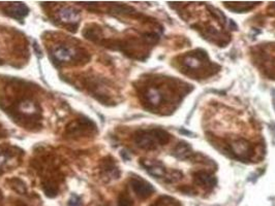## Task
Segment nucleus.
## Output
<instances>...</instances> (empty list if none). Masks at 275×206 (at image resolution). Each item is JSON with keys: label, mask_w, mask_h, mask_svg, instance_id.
<instances>
[{"label": "nucleus", "mask_w": 275, "mask_h": 206, "mask_svg": "<svg viewBox=\"0 0 275 206\" xmlns=\"http://www.w3.org/2000/svg\"><path fill=\"white\" fill-rule=\"evenodd\" d=\"M0 107L17 124L26 129H40L42 125V109L32 97L17 96L16 99H0Z\"/></svg>", "instance_id": "obj_1"}, {"label": "nucleus", "mask_w": 275, "mask_h": 206, "mask_svg": "<svg viewBox=\"0 0 275 206\" xmlns=\"http://www.w3.org/2000/svg\"><path fill=\"white\" fill-rule=\"evenodd\" d=\"M50 56L57 66H73L87 63L90 56L81 48L68 44L56 45L51 48Z\"/></svg>", "instance_id": "obj_2"}, {"label": "nucleus", "mask_w": 275, "mask_h": 206, "mask_svg": "<svg viewBox=\"0 0 275 206\" xmlns=\"http://www.w3.org/2000/svg\"><path fill=\"white\" fill-rule=\"evenodd\" d=\"M137 146L145 151H154L159 146L165 145L170 140V135L163 129L139 130L134 136Z\"/></svg>", "instance_id": "obj_3"}, {"label": "nucleus", "mask_w": 275, "mask_h": 206, "mask_svg": "<svg viewBox=\"0 0 275 206\" xmlns=\"http://www.w3.org/2000/svg\"><path fill=\"white\" fill-rule=\"evenodd\" d=\"M83 86L88 93L100 103L105 105L115 104L112 89L107 81L99 76H88L83 78Z\"/></svg>", "instance_id": "obj_4"}, {"label": "nucleus", "mask_w": 275, "mask_h": 206, "mask_svg": "<svg viewBox=\"0 0 275 206\" xmlns=\"http://www.w3.org/2000/svg\"><path fill=\"white\" fill-rule=\"evenodd\" d=\"M98 133V127L93 121L87 117H80L70 123L66 127L64 136L68 139H81L88 138L90 136H94Z\"/></svg>", "instance_id": "obj_5"}, {"label": "nucleus", "mask_w": 275, "mask_h": 206, "mask_svg": "<svg viewBox=\"0 0 275 206\" xmlns=\"http://www.w3.org/2000/svg\"><path fill=\"white\" fill-rule=\"evenodd\" d=\"M56 20L58 24L62 25L70 31H75L80 25L81 14L72 6H64L56 13Z\"/></svg>", "instance_id": "obj_6"}, {"label": "nucleus", "mask_w": 275, "mask_h": 206, "mask_svg": "<svg viewBox=\"0 0 275 206\" xmlns=\"http://www.w3.org/2000/svg\"><path fill=\"white\" fill-rule=\"evenodd\" d=\"M22 151L14 146H1L0 148V173L6 171L9 166L20 158Z\"/></svg>", "instance_id": "obj_7"}, {"label": "nucleus", "mask_w": 275, "mask_h": 206, "mask_svg": "<svg viewBox=\"0 0 275 206\" xmlns=\"http://www.w3.org/2000/svg\"><path fill=\"white\" fill-rule=\"evenodd\" d=\"M100 178L107 182L111 180H116L120 176V171L117 167V164L112 157H107L102 160L100 166Z\"/></svg>", "instance_id": "obj_8"}, {"label": "nucleus", "mask_w": 275, "mask_h": 206, "mask_svg": "<svg viewBox=\"0 0 275 206\" xmlns=\"http://www.w3.org/2000/svg\"><path fill=\"white\" fill-rule=\"evenodd\" d=\"M130 187L135 194L141 199H146L150 197L154 192V188L145 180L139 178V176H134L130 179Z\"/></svg>", "instance_id": "obj_9"}, {"label": "nucleus", "mask_w": 275, "mask_h": 206, "mask_svg": "<svg viewBox=\"0 0 275 206\" xmlns=\"http://www.w3.org/2000/svg\"><path fill=\"white\" fill-rule=\"evenodd\" d=\"M3 12L8 17L17 20V21L22 22L23 20L28 16V14H29V8L22 2H13V3H8L3 8Z\"/></svg>", "instance_id": "obj_10"}, {"label": "nucleus", "mask_w": 275, "mask_h": 206, "mask_svg": "<svg viewBox=\"0 0 275 206\" xmlns=\"http://www.w3.org/2000/svg\"><path fill=\"white\" fill-rule=\"evenodd\" d=\"M141 164L150 175L154 176V178H156V179H162V178H166L167 176L166 169L160 162L144 160L141 162Z\"/></svg>", "instance_id": "obj_11"}, {"label": "nucleus", "mask_w": 275, "mask_h": 206, "mask_svg": "<svg viewBox=\"0 0 275 206\" xmlns=\"http://www.w3.org/2000/svg\"><path fill=\"white\" fill-rule=\"evenodd\" d=\"M194 180L197 184L202 185L203 188L207 190H211L215 187L216 179L207 171H199L194 174Z\"/></svg>", "instance_id": "obj_12"}, {"label": "nucleus", "mask_w": 275, "mask_h": 206, "mask_svg": "<svg viewBox=\"0 0 275 206\" xmlns=\"http://www.w3.org/2000/svg\"><path fill=\"white\" fill-rule=\"evenodd\" d=\"M175 156L179 159H188L193 156L192 148L185 142H180L175 148Z\"/></svg>", "instance_id": "obj_13"}, {"label": "nucleus", "mask_w": 275, "mask_h": 206, "mask_svg": "<svg viewBox=\"0 0 275 206\" xmlns=\"http://www.w3.org/2000/svg\"><path fill=\"white\" fill-rule=\"evenodd\" d=\"M259 4L258 2L255 3H250V2H246V3H238V2H235V3H225V5L229 7L232 11L235 12H238V13H242V12H248L250 9H251L252 7H254L255 5Z\"/></svg>", "instance_id": "obj_14"}, {"label": "nucleus", "mask_w": 275, "mask_h": 206, "mask_svg": "<svg viewBox=\"0 0 275 206\" xmlns=\"http://www.w3.org/2000/svg\"><path fill=\"white\" fill-rule=\"evenodd\" d=\"M8 183L12 187V189L14 191H16L17 193L21 194V195L26 194V192H27L26 184L20 179H12V180H9Z\"/></svg>", "instance_id": "obj_15"}, {"label": "nucleus", "mask_w": 275, "mask_h": 206, "mask_svg": "<svg viewBox=\"0 0 275 206\" xmlns=\"http://www.w3.org/2000/svg\"><path fill=\"white\" fill-rule=\"evenodd\" d=\"M151 206H181V204L176 201L175 199L168 197V196H163V197H160Z\"/></svg>", "instance_id": "obj_16"}, {"label": "nucleus", "mask_w": 275, "mask_h": 206, "mask_svg": "<svg viewBox=\"0 0 275 206\" xmlns=\"http://www.w3.org/2000/svg\"><path fill=\"white\" fill-rule=\"evenodd\" d=\"M118 206H134V202L127 192H123L119 195Z\"/></svg>", "instance_id": "obj_17"}, {"label": "nucleus", "mask_w": 275, "mask_h": 206, "mask_svg": "<svg viewBox=\"0 0 275 206\" xmlns=\"http://www.w3.org/2000/svg\"><path fill=\"white\" fill-rule=\"evenodd\" d=\"M69 206H81V199L79 196L73 195L69 201Z\"/></svg>", "instance_id": "obj_18"}, {"label": "nucleus", "mask_w": 275, "mask_h": 206, "mask_svg": "<svg viewBox=\"0 0 275 206\" xmlns=\"http://www.w3.org/2000/svg\"><path fill=\"white\" fill-rule=\"evenodd\" d=\"M4 135H5L4 130L1 128V127H0V137H4Z\"/></svg>", "instance_id": "obj_19"}, {"label": "nucleus", "mask_w": 275, "mask_h": 206, "mask_svg": "<svg viewBox=\"0 0 275 206\" xmlns=\"http://www.w3.org/2000/svg\"><path fill=\"white\" fill-rule=\"evenodd\" d=\"M17 206H28V205H26V204H18Z\"/></svg>", "instance_id": "obj_20"}, {"label": "nucleus", "mask_w": 275, "mask_h": 206, "mask_svg": "<svg viewBox=\"0 0 275 206\" xmlns=\"http://www.w3.org/2000/svg\"><path fill=\"white\" fill-rule=\"evenodd\" d=\"M0 64H1V60H0Z\"/></svg>", "instance_id": "obj_21"}]
</instances>
